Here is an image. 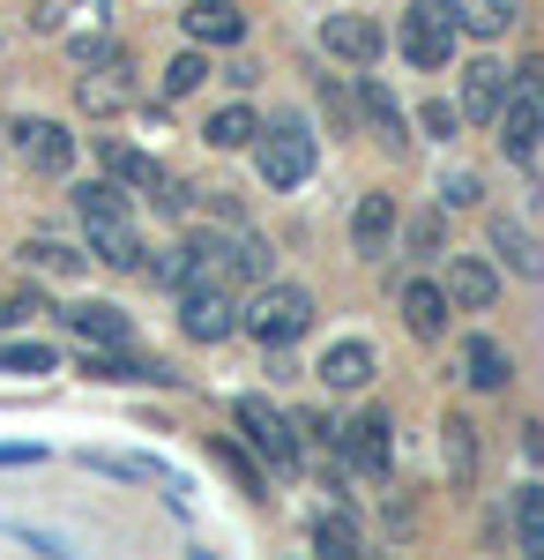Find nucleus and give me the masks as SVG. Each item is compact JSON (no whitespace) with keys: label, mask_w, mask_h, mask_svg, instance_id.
Wrapping results in <instances>:
<instances>
[{"label":"nucleus","mask_w":544,"mask_h":560,"mask_svg":"<svg viewBox=\"0 0 544 560\" xmlns=\"http://www.w3.org/2000/svg\"><path fill=\"white\" fill-rule=\"evenodd\" d=\"M68 329L75 337H90V345H134V322H127L120 306H105V300H90L68 314Z\"/></svg>","instance_id":"aec40b11"},{"label":"nucleus","mask_w":544,"mask_h":560,"mask_svg":"<svg viewBox=\"0 0 544 560\" xmlns=\"http://www.w3.org/2000/svg\"><path fill=\"white\" fill-rule=\"evenodd\" d=\"M515 546L544 560V486H522L515 493Z\"/></svg>","instance_id":"393cba45"},{"label":"nucleus","mask_w":544,"mask_h":560,"mask_svg":"<svg viewBox=\"0 0 544 560\" xmlns=\"http://www.w3.org/2000/svg\"><path fill=\"white\" fill-rule=\"evenodd\" d=\"M500 150L507 158H537V142H544V68H522V83L507 90V105H500Z\"/></svg>","instance_id":"7ed1b4c3"},{"label":"nucleus","mask_w":544,"mask_h":560,"mask_svg":"<svg viewBox=\"0 0 544 560\" xmlns=\"http://www.w3.org/2000/svg\"><path fill=\"white\" fill-rule=\"evenodd\" d=\"M127 97H134V75H127L120 52H113V60H90V75H83V90H75V105H83V113H120Z\"/></svg>","instance_id":"4468645a"},{"label":"nucleus","mask_w":544,"mask_h":560,"mask_svg":"<svg viewBox=\"0 0 544 560\" xmlns=\"http://www.w3.org/2000/svg\"><path fill=\"white\" fill-rule=\"evenodd\" d=\"M448 314H456V300H448V284H433V277H418V284H403V329L411 337H448Z\"/></svg>","instance_id":"f8f14e48"},{"label":"nucleus","mask_w":544,"mask_h":560,"mask_svg":"<svg viewBox=\"0 0 544 560\" xmlns=\"http://www.w3.org/2000/svg\"><path fill=\"white\" fill-rule=\"evenodd\" d=\"M232 419H239V433H247L276 471H292V464H298V427L269 404V396H239V404H232Z\"/></svg>","instance_id":"423d86ee"},{"label":"nucleus","mask_w":544,"mask_h":560,"mask_svg":"<svg viewBox=\"0 0 544 560\" xmlns=\"http://www.w3.org/2000/svg\"><path fill=\"white\" fill-rule=\"evenodd\" d=\"M202 83H210V60L187 45V52H179V60L165 68V97H187V90H202Z\"/></svg>","instance_id":"bb28decb"},{"label":"nucleus","mask_w":544,"mask_h":560,"mask_svg":"<svg viewBox=\"0 0 544 560\" xmlns=\"http://www.w3.org/2000/svg\"><path fill=\"white\" fill-rule=\"evenodd\" d=\"M179 23H187V45H239L247 38V8L239 0H194Z\"/></svg>","instance_id":"9b49d317"},{"label":"nucleus","mask_w":544,"mask_h":560,"mask_svg":"<svg viewBox=\"0 0 544 560\" xmlns=\"http://www.w3.org/2000/svg\"><path fill=\"white\" fill-rule=\"evenodd\" d=\"M314 538H321V553H351V546H358V530H351L343 516H321V530H314Z\"/></svg>","instance_id":"7c9ffc66"},{"label":"nucleus","mask_w":544,"mask_h":560,"mask_svg":"<svg viewBox=\"0 0 544 560\" xmlns=\"http://www.w3.org/2000/svg\"><path fill=\"white\" fill-rule=\"evenodd\" d=\"M0 322H8V314H0Z\"/></svg>","instance_id":"72a5a7b5"},{"label":"nucleus","mask_w":544,"mask_h":560,"mask_svg":"<svg viewBox=\"0 0 544 560\" xmlns=\"http://www.w3.org/2000/svg\"><path fill=\"white\" fill-rule=\"evenodd\" d=\"M448 300H456L462 314H485V306L500 300V269H493V255H456V269H448Z\"/></svg>","instance_id":"ddd939ff"},{"label":"nucleus","mask_w":544,"mask_h":560,"mask_svg":"<svg viewBox=\"0 0 544 560\" xmlns=\"http://www.w3.org/2000/svg\"><path fill=\"white\" fill-rule=\"evenodd\" d=\"M253 165L269 187H298V179L314 173V135L298 128V120H276V128L253 135Z\"/></svg>","instance_id":"39448f33"},{"label":"nucleus","mask_w":544,"mask_h":560,"mask_svg":"<svg viewBox=\"0 0 544 560\" xmlns=\"http://www.w3.org/2000/svg\"><path fill=\"white\" fill-rule=\"evenodd\" d=\"M306 322H314V300H306L298 284H261V292L239 306V329L261 337V345H292V337H306Z\"/></svg>","instance_id":"f03ea898"},{"label":"nucleus","mask_w":544,"mask_h":560,"mask_svg":"<svg viewBox=\"0 0 544 560\" xmlns=\"http://www.w3.org/2000/svg\"><path fill=\"white\" fill-rule=\"evenodd\" d=\"M388 240H395V195H366V202L351 210V247H358L366 261H380Z\"/></svg>","instance_id":"dca6fc26"},{"label":"nucleus","mask_w":544,"mask_h":560,"mask_svg":"<svg viewBox=\"0 0 544 560\" xmlns=\"http://www.w3.org/2000/svg\"><path fill=\"white\" fill-rule=\"evenodd\" d=\"M440 441H448V478H456V486H477V427H470L462 411H448V419H440Z\"/></svg>","instance_id":"4be33fe9"},{"label":"nucleus","mask_w":544,"mask_h":560,"mask_svg":"<svg viewBox=\"0 0 544 560\" xmlns=\"http://www.w3.org/2000/svg\"><path fill=\"white\" fill-rule=\"evenodd\" d=\"M380 374V359H374V345H358V337H351V345H335L329 359H321V382L335 388V396H351V388H366Z\"/></svg>","instance_id":"a211bd4d"},{"label":"nucleus","mask_w":544,"mask_h":560,"mask_svg":"<svg viewBox=\"0 0 544 560\" xmlns=\"http://www.w3.org/2000/svg\"><path fill=\"white\" fill-rule=\"evenodd\" d=\"M440 247H448V217L440 210L411 217V255H440Z\"/></svg>","instance_id":"c756f323"},{"label":"nucleus","mask_w":544,"mask_h":560,"mask_svg":"<svg viewBox=\"0 0 544 560\" xmlns=\"http://www.w3.org/2000/svg\"><path fill=\"white\" fill-rule=\"evenodd\" d=\"M8 150H15L31 173H68V165H75V135L60 128V120H15V128H8Z\"/></svg>","instance_id":"6e6552de"},{"label":"nucleus","mask_w":544,"mask_h":560,"mask_svg":"<svg viewBox=\"0 0 544 560\" xmlns=\"http://www.w3.org/2000/svg\"><path fill=\"white\" fill-rule=\"evenodd\" d=\"M485 240H493V255H500L515 277H544V247L530 240V224H515V217H493V224H485Z\"/></svg>","instance_id":"f3484780"},{"label":"nucleus","mask_w":544,"mask_h":560,"mask_svg":"<svg viewBox=\"0 0 544 560\" xmlns=\"http://www.w3.org/2000/svg\"><path fill=\"white\" fill-rule=\"evenodd\" d=\"M507 90H515V75H507L500 60H470V68H462V120L493 128L500 105H507Z\"/></svg>","instance_id":"9d476101"},{"label":"nucleus","mask_w":544,"mask_h":560,"mask_svg":"<svg viewBox=\"0 0 544 560\" xmlns=\"http://www.w3.org/2000/svg\"><path fill=\"white\" fill-rule=\"evenodd\" d=\"M403 60L425 68V75L456 60V8L448 0H411V15H403Z\"/></svg>","instance_id":"20e7f679"},{"label":"nucleus","mask_w":544,"mask_h":560,"mask_svg":"<svg viewBox=\"0 0 544 560\" xmlns=\"http://www.w3.org/2000/svg\"><path fill=\"white\" fill-rule=\"evenodd\" d=\"M456 128V105H425V135H448Z\"/></svg>","instance_id":"473e14b6"},{"label":"nucleus","mask_w":544,"mask_h":560,"mask_svg":"<svg viewBox=\"0 0 544 560\" xmlns=\"http://www.w3.org/2000/svg\"><path fill=\"white\" fill-rule=\"evenodd\" d=\"M448 202L470 210V202H485V195H477V179H470V173H456V179H448Z\"/></svg>","instance_id":"2f4dec72"},{"label":"nucleus","mask_w":544,"mask_h":560,"mask_svg":"<svg viewBox=\"0 0 544 560\" xmlns=\"http://www.w3.org/2000/svg\"><path fill=\"white\" fill-rule=\"evenodd\" d=\"M321 45H329L335 60H358V68H374L380 23H374V15H329V23H321Z\"/></svg>","instance_id":"2eb2a0df"},{"label":"nucleus","mask_w":544,"mask_h":560,"mask_svg":"<svg viewBox=\"0 0 544 560\" xmlns=\"http://www.w3.org/2000/svg\"><path fill=\"white\" fill-rule=\"evenodd\" d=\"M343 456H351L358 471H388V419H358V427H343Z\"/></svg>","instance_id":"5701e85b"},{"label":"nucleus","mask_w":544,"mask_h":560,"mask_svg":"<svg viewBox=\"0 0 544 560\" xmlns=\"http://www.w3.org/2000/svg\"><path fill=\"white\" fill-rule=\"evenodd\" d=\"M179 329H187L194 345H224V337L239 329L232 284H187V292H179Z\"/></svg>","instance_id":"0eeeda50"},{"label":"nucleus","mask_w":544,"mask_h":560,"mask_svg":"<svg viewBox=\"0 0 544 560\" xmlns=\"http://www.w3.org/2000/svg\"><path fill=\"white\" fill-rule=\"evenodd\" d=\"M358 120H366V135H374L388 158H403V150H411V128H403V113H395L388 83H374V68L358 75Z\"/></svg>","instance_id":"1a4fd4ad"},{"label":"nucleus","mask_w":544,"mask_h":560,"mask_svg":"<svg viewBox=\"0 0 544 560\" xmlns=\"http://www.w3.org/2000/svg\"><path fill=\"white\" fill-rule=\"evenodd\" d=\"M97 158H105V173L120 179V187H150V195H157V187H165V173H157V165H150V158H142V150H127V142H105V150H97Z\"/></svg>","instance_id":"b1692460"},{"label":"nucleus","mask_w":544,"mask_h":560,"mask_svg":"<svg viewBox=\"0 0 544 560\" xmlns=\"http://www.w3.org/2000/svg\"><path fill=\"white\" fill-rule=\"evenodd\" d=\"M202 135H210L216 150H247L253 135H261V120H253V105H224V113H216Z\"/></svg>","instance_id":"a878e982"},{"label":"nucleus","mask_w":544,"mask_h":560,"mask_svg":"<svg viewBox=\"0 0 544 560\" xmlns=\"http://www.w3.org/2000/svg\"><path fill=\"white\" fill-rule=\"evenodd\" d=\"M75 210H83L90 255L113 261V269H142V240H134V217H127V202H120V179H90V187H75Z\"/></svg>","instance_id":"f257e3e1"},{"label":"nucleus","mask_w":544,"mask_h":560,"mask_svg":"<svg viewBox=\"0 0 544 560\" xmlns=\"http://www.w3.org/2000/svg\"><path fill=\"white\" fill-rule=\"evenodd\" d=\"M0 374H52L45 345H0Z\"/></svg>","instance_id":"c85d7f7f"},{"label":"nucleus","mask_w":544,"mask_h":560,"mask_svg":"<svg viewBox=\"0 0 544 560\" xmlns=\"http://www.w3.org/2000/svg\"><path fill=\"white\" fill-rule=\"evenodd\" d=\"M462 382L485 388V396H500V388L515 382V374H507V351L485 345V337H470V345H462Z\"/></svg>","instance_id":"412c9836"},{"label":"nucleus","mask_w":544,"mask_h":560,"mask_svg":"<svg viewBox=\"0 0 544 560\" xmlns=\"http://www.w3.org/2000/svg\"><path fill=\"white\" fill-rule=\"evenodd\" d=\"M448 8H456V31H470V38H507L522 15V0H448Z\"/></svg>","instance_id":"6ab92c4d"},{"label":"nucleus","mask_w":544,"mask_h":560,"mask_svg":"<svg viewBox=\"0 0 544 560\" xmlns=\"http://www.w3.org/2000/svg\"><path fill=\"white\" fill-rule=\"evenodd\" d=\"M23 261H31V269H60V277H83V255H75V247H60V240H31Z\"/></svg>","instance_id":"cd10ccee"}]
</instances>
